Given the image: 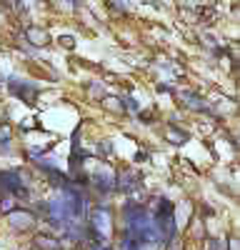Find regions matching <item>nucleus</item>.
Instances as JSON below:
<instances>
[{
  "label": "nucleus",
  "instance_id": "1",
  "mask_svg": "<svg viewBox=\"0 0 240 250\" xmlns=\"http://www.w3.org/2000/svg\"><path fill=\"white\" fill-rule=\"evenodd\" d=\"M0 185L5 188L8 193H15V195H28V190H25V180H23V175H20L18 170H5V173H0Z\"/></svg>",
  "mask_w": 240,
  "mask_h": 250
},
{
  "label": "nucleus",
  "instance_id": "2",
  "mask_svg": "<svg viewBox=\"0 0 240 250\" xmlns=\"http://www.w3.org/2000/svg\"><path fill=\"white\" fill-rule=\"evenodd\" d=\"M93 233L98 235V238H108V230H110V213L105 210V208H95L93 210Z\"/></svg>",
  "mask_w": 240,
  "mask_h": 250
},
{
  "label": "nucleus",
  "instance_id": "3",
  "mask_svg": "<svg viewBox=\"0 0 240 250\" xmlns=\"http://www.w3.org/2000/svg\"><path fill=\"white\" fill-rule=\"evenodd\" d=\"M8 88H10V93L13 95H18V98H23V100H28V103H35V98H38V85H33V83H25V80H10L8 83Z\"/></svg>",
  "mask_w": 240,
  "mask_h": 250
},
{
  "label": "nucleus",
  "instance_id": "4",
  "mask_svg": "<svg viewBox=\"0 0 240 250\" xmlns=\"http://www.w3.org/2000/svg\"><path fill=\"white\" fill-rule=\"evenodd\" d=\"M45 210H48V220L53 225H65V205L63 198H53L45 203Z\"/></svg>",
  "mask_w": 240,
  "mask_h": 250
},
{
  "label": "nucleus",
  "instance_id": "5",
  "mask_svg": "<svg viewBox=\"0 0 240 250\" xmlns=\"http://www.w3.org/2000/svg\"><path fill=\"white\" fill-rule=\"evenodd\" d=\"M8 220L15 230H28V228L35 225V215L30 210H10L8 213Z\"/></svg>",
  "mask_w": 240,
  "mask_h": 250
},
{
  "label": "nucleus",
  "instance_id": "6",
  "mask_svg": "<svg viewBox=\"0 0 240 250\" xmlns=\"http://www.w3.org/2000/svg\"><path fill=\"white\" fill-rule=\"evenodd\" d=\"M93 180H95V188H98L100 193H110L113 188H115V180H113V173H110V170H100V173H95Z\"/></svg>",
  "mask_w": 240,
  "mask_h": 250
},
{
  "label": "nucleus",
  "instance_id": "7",
  "mask_svg": "<svg viewBox=\"0 0 240 250\" xmlns=\"http://www.w3.org/2000/svg\"><path fill=\"white\" fill-rule=\"evenodd\" d=\"M135 185H138V175L135 173H120L118 180H115V188L120 193H130Z\"/></svg>",
  "mask_w": 240,
  "mask_h": 250
},
{
  "label": "nucleus",
  "instance_id": "8",
  "mask_svg": "<svg viewBox=\"0 0 240 250\" xmlns=\"http://www.w3.org/2000/svg\"><path fill=\"white\" fill-rule=\"evenodd\" d=\"M25 38L30 40L33 45H45V43H48V33L40 30V28H28V30H25Z\"/></svg>",
  "mask_w": 240,
  "mask_h": 250
},
{
  "label": "nucleus",
  "instance_id": "9",
  "mask_svg": "<svg viewBox=\"0 0 240 250\" xmlns=\"http://www.w3.org/2000/svg\"><path fill=\"white\" fill-rule=\"evenodd\" d=\"M183 98H185V105L193 108V110H205V108H208V105H205V100H203V98H198L195 93H183Z\"/></svg>",
  "mask_w": 240,
  "mask_h": 250
},
{
  "label": "nucleus",
  "instance_id": "10",
  "mask_svg": "<svg viewBox=\"0 0 240 250\" xmlns=\"http://www.w3.org/2000/svg\"><path fill=\"white\" fill-rule=\"evenodd\" d=\"M168 138H170V143H175V145H183L185 140H188V133H183V130H178V128H168Z\"/></svg>",
  "mask_w": 240,
  "mask_h": 250
},
{
  "label": "nucleus",
  "instance_id": "11",
  "mask_svg": "<svg viewBox=\"0 0 240 250\" xmlns=\"http://www.w3.org/2000/svg\"><path fill=\"white\" fill-rule=\"evenodd\" d=\"M35 243H38L40 248H48V250H58V248H60V243L53 240V238H48V235H38Z\"/></svg>",
  "mask_w": 240,
  "mask_h": 250
},
{
  "label": "nucleus",
  "instance_id": "12",
  "mask_svg": "<svg viewBox=\"0 0 240 250\" xmlns=\"http://www.w3.org/2000/svg\"><path fill=\"white\" fill-rule=\"evenodd\" d=\"M123 250H140V243H138V240H135L128 230L123 233Z\"/></svg>",
  "mask_w": 240,
  "mask_h": 250
},
{
  "label": "nucleus",
  "instance_id": "13",
  "mask_svg": "<svg viewBox=\"0 0 240 250\" xmlns=\"http://www.w3.org/2000/svg\"><path fill=\"white\" fill-rule=\"evenodd\" d=\"M8 143H10V128L3 123V125H0V150H3V145L8 148Z\"/></svg>",
  "mask_w": 240,
  "mask_h": 250
},
{
  "label": "nucleus",
  "instance_id": "14",
  "mask_svg": "<svg viewBox=\"0 0 240 250\" xmlns=\"http://www.w3.org/2000/svg\"><path fill=\"white\" fill-rule=\"evenodd\" d=\"M123 108H128V110H138L135 98H123Z\"/></svg>",
  "mask_w": 240,
  "mask_h": 250
},
{
  "label": "nucleus",
  "instance_id": "15",
  "mask_svg": "<svg viewBox=\"0 0 240 250\" xmlns=\"http://www.w3.org/2000/svg\"><path fill=\"white\" fill-rule=\"evenodd\" d=\"M210 250H228V243H223V240H210Z\"/></svg>",
  "mask_w": 240,
  "mask_h": 250
},
{
  "label": "nucleus",
  "instance_id": "16",
  "mask_svg": "<svg viewBox=\"0 0 240 250\" xmlns=\"http://www.w3.org/2000/svg\"><path fill=\"white\" fill-rule=\"evenodd\" d=\"M158 90H160V93H170L173 88H170V85H165V83H163V85H158Z\"/></svg>",
  "mask_w": 240,
  "mask_h": 250
},
{
  "label": "nucleus",
  "instance_id": "17",
  "mask_svg": "<svg viewBox=\"0 0 240 250\" xmlns=\"http://www.w3.org/2000/svg\"><path fill=\"white\" fill-rule=\"evenodd\" d=\"M93 250H105V245H93Z\"/></svg>",
  "mask_w": 240,
  "mask_h": 250
}]
</instances>
